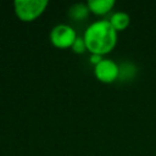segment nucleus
<instances>
[{
	"mask_svg": "<svg viewBox=\"0 0 156 156\" xmlns=\"http://www.w3.org/2000/svg\"><path fill=\"white\" fill-rule=\"evenodd\" d=\"M117 30L108 20H99L93 22L84 30L83 38L90 54L106 55L111 52L117 44Z\"/></svg>",
	"mask_w": 156,
	"mask_h": 156,
	"instance_id": "f257e3e1",
	"label": "nucleus"
},
{
	"mask_svg": "<svg viewBox=\"0 0 156 156\" xmlns=\"http://www.w3.org/2000/svg\"><path fill=\"white\" fill-rule=\"evenodd\" d=\"M49 5L48 0H15L13 9L16 16L22 22H33L37 20Z\"/></svg>",
	"mask_w": 156,
	"mask_h": 156,
	"instance_id": "f03ea898",
	"label": "nucleus"
},
{
	"mask_svg": "<svg viewBox=\"0 0 156 156\" xmlns=\"http://www.w3.org/2000/svg\"><path fill=\"white\" fill-rule=\"evenodd\" d=\"M77 37L78 35H77L76 30L71 26L65 24V23H60V24H56L55 27H52V29L50 30V34H49V39H50L51 44L58 49L72 48Z\"/></svg>",
	"mask_w": 156,
	"mask_h": 156,
	"instance_id": "7ed1b4c3",
	"label": "nucleus"
},
{
	"mask_svg": "<svg viewBox=\"0 0 156 156\" xmlns=\"http://www.w3.org/2000/svg\"><path fill=\"white\" fill-rule=\"evenodd\" d=\"M94 74L98 80L110 84L118 80L119 66L111 58H102L101 62H99L94 67Z\"/></svg>",
	"mask_w": 156,
	"mask_h": 156,
	"instance_id": "20e7f679",
	"label": "nucleus"
},
{
	"mask_svg": "<svg viewBox=\"0 0 156 156\" xmlns=\"http://www.w3.org/2000/svg\"><path fill=\"white\" fill-rule=\"evenodd\" d=\"M115 0H88L87 5L91 13L102 16L110 12L115 6Z\"/></svg>",
	"mask_w": 156,
	"mask_h": 156,
	"instance_id": "39448f33",
	"label": "nucleus"
},
{
	"mask_svg": "<svg viewBox=\"0 0 156 156\" xmlns=\"http://www.w3.org/2000/svg\"><path fill=\"white\" fill-rule=\"evenodd\" d=\"M89 13H90V10H89L87 2L85 4L76 2V4L71 5L69 9H68V17L72 21H76V22L87 20L89 17Z\"/></svg>",
	"mask_w": 156,
	"mask_h": 156,
	"instance_id": "423d86ee",
	"label": "nucleus"
},
{
	"mask_svg": "<svg viewBox=\"0 0 156 156\" xmlns=\"http://www.w3.org/2000/svg\"><path fill=\"white\" fill-rule=\"evenodd\" d=\"M108 21L117 32H121L130 24V16L124 11H116L111 15Z\"/></svg>",
	"mask_w": 156,
	"mask_h": 156,
	"instance_id": "0eeeda50",
	"label": "nucleus"
},
{
	"mask_svg": "<svg viewBox=\"0 0 156 156\" xmlns=\"http://www.w3.org/2000/svg\"><path fill=\"white\" fill-rule=\"evenodd\" d=\"M119 66L118 80L121 82H130L136 76V66L132 62H123Z\"/></svg>",
	"mask_w": 156,
	"mask_h": 156,
	"instance_id": "6e6552de",
	"label": "nucleus"
},
{
	"mask_svg": "<svg viewBox=\"0 0 156 156\" xmlns=\"http://www.w3.org/2000/svg\"><path fill=\"white\" fill-rule=\"evenodd\" d=\"M71 49H72V50H73V52H76V54H84L85 51H88L84 38L78 35V37H77V39L74 40V43H73V45H72V48H71Z\"/></svg>",
	"mask_w": 156,
	"mask_h": 156,
	"instance_id": "1a4fd4ad",
	"label": "nucleus"
},
{
	"mask_svg": "<svg viewBox=\"0 0 156 156\" xmlns=\"http://www.w3.org/2000/svg\"><path fill=\"white\" fill-rule=\"evenodd\" d=\"M104 58V56H101V55H96V54H91L90 55V57H89V62L91 63V65H94V67L99 63V62H101V60Z\"/></svg>",
	"mask_w": 156,
	"mask_h": 156,
	"instance_id": "9d476101",
	"label": "nucleus"
}]
</instances>
